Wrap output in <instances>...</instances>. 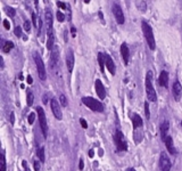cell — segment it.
<instances>
[{"label":"cell","instance_id":"obj_9","mask_svg":"<svg viewBox=\"0 0 182 171\" xmlns=\"http://www.w3.org/2000/svg\"><path fill=\"white\" fill-rule=\"evenodd\" d=\"M159 166H160V170L162 171H171V166H172V163H171V160L170 157L167 156L166 153H162L160 156H159Z\"/></svg>","mask_w":182,"mask_h":171},{"label":"cell","instance_id":"obj_36","mask_svg":"<svg viewBox=\"0 0 182 171\" xmlns=\"http://www.w3.org/2000/svg\"><path fill=\"white\" fill-rule=\"evenodd\" d=\"M41 30H42V21L39 18V24H38V35L41 34Z\"/></svg>","mask_w":182,"mask_h":171},{"label":"cell","instance_id":"obj_2","mask_svg":"<svg viewBox=\"0 0 182 171\" xmlns=\"http://www.w3.org/2000/svg\"><path fill=\"white\" fill-rule=\"evenodd\" d=\"M153 73L151 71H148L146 74V94H147V98L149 99V102H156L157 99V94L155 90L154 86H153V80H151Z\"/></svg>","mask_w":182,"mask_h":171},{"label":"cell","instance_id":"obj_8","mask_svg":"<svg viewBox=\"0 0 182 171\" xmlns=\"http://www.w3.org/2000/svg\"><path fill=\"white\" fill-rule=\"evenodd\" d=\"M112 12L114 17L116 19V22L118 24H124L125 22V17H124V14H123V10H122L121 6L117 5V4H114L112 7Z\"/></svg>","mask_w":182,"mask_h":171},{"label":"cell","instance_id":"obj_39","mask_svg":"<svg viewBox=\"0 0 182 171\" xmlns=\"http://www.w3.org/2000/svg\"><path fill=\"white\" fill-rule=\"evenodd\" d=\"M80 123H81V126H82L84 129L88 128V123H87V121H85L84 119H80Z\"/></svg>","mask_w":182,"mask_h":171},{"label":"cell","instance_id":"obj_5","mask_svg":"<svg viewBox=\"0 0 182 171\" xmlns=\"http://www.w3.org/2000/svg\"><path fill=\"white\" fill-rule=\"evenodd\" d=\"M38 112V119H39V123H40V128H41L42 135L43 137L47 138L48 136V126H47V118H46V113L42 107L38 106L37 107Z\"/></svg>","mask_w":182,"mask_h":171},{"label":"cell","instance_id":"obj_41","mask_svg":"<svg viewBox=\"0 0 182 171\" xmlns=\"http://www.w3.org/2000/svg\"><path fill=\"white\" fill-rule=\"evenodd\" d=\"M83 168H84V161L81 159V160H80V163H79V169L80 170H83Z\"/></svg>","mask_w":182,"mask_h":171},{"label":"cell","instance_id":"obj_7","mask_svg":"<svg viewBox=\"0 0 182 171\" xmlns=\"http://www.w3.org/2000/svg\"><path fill=\"white\" fill-rule=\"evenodd\" d=\"M52 22H54V17H52L51 10L47 9L45 12V23H46V31L47 34H54V26H52Z\"/></svg>","mask_w":182,"mask_h":171},{"label":"cell","instance_id":"obj_43","mask_svg":"<svg viewBox=\"0 0 182 171\" xmlns=\"http://www.w3.org/2000/svg\"><path fill=\"white\" fill-rule=\"evenodd\" d=\"M22 164H23L24 169H25V171H31V170H30V168L28 166V164H26V161H23V163H22Z\"/></svg>","mask_w":182,"mask_h":171},{"label":"cell","instance_id":"obj_35","mask_svg":"<svg viewBox=\"0 0 182 171\" xmlns=\"http://www.w3.org/2000/svg\"><path fill=\"white\" fill-rule=\"evenodd\" d=\"M40 163H41V162H39V161H35L33 163V168H34L35 171H40V169H41V164H40Z\"/></svg>","mask_w":182,"mask_h":171},{"label":"cell","instance_id":"obj_1","mask_svg":"<svg viewBox=\"0 0 182 171\" xmlns=\"http://www.w3.org/2000/svg\"><path fill=\"white\" fill-rule=\"evenodd\" d=\"M141 28H142V32H144V35L146 38V41H147L148 46H149V49L150 50H155L156 43H155V35L151 26L146 21H142L141 22Z\"/></svg>","mask_w":182,"mask_h":171},{"label":"cell","instance_id":"obj_44","mask_svg":"<svg viewBox=\"0 0 182 171\" xmlns=\"http://www.w3.org/2000/svg\"><path fill=\"white\" fill-rule=\"evenodd\" d=\"M42 102H43L45 104H47L48 103V98H47V96L46 95H43V99H42Z\"/></svg>","mask_w":182,"mask_h":171},{"label":"cell","instance_id":"obj_45","mask_svg":"<svg viewBox=\"0 0 182 171\" xmlns=\"http://www.w3.org/2000/svg\"><path fill=\"white\" fill-rule=\"evenodd\" d=\"M94 151H92V149H90V151H89V156L90 157H94Z\"/></svg>","mask_w":182,"mask_h":171},{"label":"cell","instance_id":"obj_18","mask_svg":"<svg viewBox=\"0 0 182 171\" xmlns=\"http://www.w3.org/2000/svg\"><path fill=\"white\" fill-rule=\"evenodd\" d=\"M132 123H133V128L137 129V128H141L142 127V124H144V121L141 119V116L139 114H132Z\"/></svg>","mask_w":182,"mask_h":171},{"label":"cell","instance_id":"obj_37","mask_svg":"<svg viewBox=\"0 0 182 171\" xmlns=\"http://www.w3.org/2000/svg\"><path fill=\"white\" fill-rule=\"evenodd\" d=\"M57 6H58V7L61 8V9H64V10H65L66 8H67L65 4H64V2H61V1H57Z\"/></svg>","mask_w":182,"mask_h":171},{"label":"cell","instance_id":"obj_32","mask_svg":"<svg viewBox=\"0 0 182 171\" xmlns=\"http://www.w3.org/2000/svg\"><path fill=\"white\" fill-rule=\"evenodd\" d=\"M59 99H61V106H64V107H66L67 106V99H66V97L64 95H61V97H59Z\"/></svg>","mask_w":182,"mask_h":171},{"label":"cell","instance_id":"obj_22","mask_svg":"<svg viewBox=\"0 0 182 171\" xmlns=\"http://www.w3.org/2000/svg\"><path fill=\"white\" fill-rule=\"evenodd\" d=\"M13 48H14V42H12V41H6V42L4 43V46H2V52H5V54H8Z\"/></svg>","mask_w":182,"mask_h":171},{"label":"cell","instance_id":"obj_23","mask_svg":"<svg viewBox=\"0 0 182 171\" xmlns=\"http://www.w3.org/2000/svg\"><path fill=\"white\" fill-rule=\"evenodd\" d=\"M37 155H38V157H39V160H40V162H41V163H43V162L46 161V155H45V147H43V146L39 147V149L37 151Z\"/></svg>","mask_w":182,"mask_h":171},{"label":"cell","instance_id":"obj_27","mask_svg":"<svg viewBox=\"0 0 182 171\" xmlns=\"http://www.w3.org/2000/svg\"><path fill=\"white\" fill-rule=\"evenodd\" d=\"M6 13L8 14L9 17H14L15 14H16V10H15L13 7H7V8H6Z\"/></svg>","mask_w":182,"mask_h":171},{"label":"cell","instance_id":"obj_49","mask_svg":"<svg viewBox=\"0 0 182 171\" xmlns=\"http://www.w3.org/2000/svg\"><path fill=\"white\" fill-rule=\"evenodd\" d=\"M181 126H182V121H181Z\"/></svg>","mask_w":182,"mask_h":171},{"label":"cell","instance_id":"obj_16","mask_svg":"<svg viewBox=\"0 0 182 171\" xmlns=\"http://www.w3.org/2000/svg\"><path fill=\"white\" fill-rule=\"evenodd\" d=\"M121 54L122 57H123V61L125 64L129 63V59H130V50H129V47L125 42H123L121 45Z\"/></svg>","mask_w":182,"mask_h":171},{"label":"cell","instance_id":"obj_11","mask_svg":"<svg viewBox=\"0 0 182 171\" xmlns=\"http://www.w3.org/2000/svg\"><path fill=\"white\" fill-rule=\"evenodd\" d=\"M74 62H75V57H74V52L72 49H68L67 50V54H66V66H67V70L70 73L73 72V69H74Z\"/></svg>","mask_w":182,"mask_h":171},{"label":"cell","instance_id":"obj_29","mask_svg":"<svg viewBox=\"0 0 182 171\" xmlns=\"http://www.w3.org/2000/svg\"><path fill=\"white\" fill-rule=\"evenodd\" d=\"M32 23H33V26L37 29L38 28V24H39V21H38V17L35 13H32Z\"/></svg>","mask_w":182,"mask_h":171},{"label":"cell","instance_id":"obj_40","mask_svg":"<svg viewBox=\"0 0 182 171\" xmlns=\"http://www.w3.org/2000/svg\"><path fill=\"white\" fill-rule=\"evenodd\" d=\"M10 123L12 124L15 123V113L14 112H12V113H10Z\"/></svg>","mask_w":182,"mask_h":171},{"label":"cell","instance_id":"obj_38","mask_svg":"<svg viewBox=\"0 0 182 171\" xmlns=\"http://www.w3.org/2000/svg\"><path fill=\"white\" fill-rule=\"evenodd\" d=\"M4 26H5L6 30H9L10 29V23L8 19H4Z\"/></svg>","mask_w":182,"mask_h":171},{"label":"cell","instance_id":"obj_3","mask_svg":"<svg viewBox=\"0 0 182 171\" xmlns=\"http://www.w3.org/2000/svg\"><path fill=\"white\" fill-rule=\"evenodd\" d=\"M33 59L35 62V65H37V71H38V75L40 78L41 81H45L47 79V74H46V67H45V63L42 61L41 56L39 52H33Z\"/></svg>","mask_w":182,"mask_h":171},{"label":"cell","instance_id":"obj_31","mask_svg":"<svg viewBox=\"0 0 182 171\" xmlns=\"http://www.w3.org/2000/svg\"><path fill=\"white\" fill-rule=\"evenodd\" d=\"M15 35H16L17 38H21V37H22V28H21V26H16V28H15Z\"/></svg>","mask_w":182,"mask_h":171},{"label":"cell","instance_id":"obj_4","mask_svg":"<svg viewBox=\"0 0 182 171\" xmlns=\"http://www.w3.org/2000/svg\"><path fill=\"white\" fill-rule=\"evenodd\" d=\"M82 103H83L88 109L94 112H104V105L103 103H100L99 100L94 99L92 97H83L82 98Z\"/></svg>","mask_w":182,"mask_h":171},{"label":"cell","instance_id":"obj_13","mask_svg":"<svg viewBox=\"0 0 182 171\" xmlns=\"http://www.w3.org/2000/svg\"><path fill=\"white\" fill-rule=\"evenodd\" d=\"M94 88H96V92H97V95L100 99L103 100L105 99V97H106V90H105V87H104L103 82L97 79V80L94 81Z\"/></svg>","mask_w":182,"mask_h":171},{"label":"cell","instance_id":"obj_33","mask_svg":"<svg viewBox=\"0 0 182 171\" xmlns=\"http://www.w3.org/2000/svg\"><path fill=\"white\" fill-rule=\"evenodd\" d=\"M34 120H35V113H33V112H32V113H30V115H28V123L33 124Z\"/></svg>","mask_w":182,"mask_h":171},{"label":"cell","instance_id":"obj_10","mask_svg":"<svg viewBox=\"0 0 182 171\" xmlns=\"http://www.w3.org/2000/svg\"><path fill=\"white\" fill-rule=\"evenodd\" d=\"M50 109H51L52 114L55 115V118H56L57 120L63 119V113H61V105H59V103L57 102V99L52 98V99L50 100Z\"/></svg>","mask_w":182,"mask_h":171},{"label":"cell","instance_id":"obj_25","mask_svg":"<svg viewBox=\"0 0 182 171\" xmlns=\"http://www.w3.org/2000/svg\"><path fill=\"white\" fill-rule=\"evenodd\" d=\"M33 102H34V95H33L32 91H28V95H26V104H28V106H32Z\"/></svg>","mask_w":182,"mask_h":171},{"label":"cell","instance_id":"obj_12","mask_svg":"<svg viewBox=\"0 0 182 171\" xmlns=\"http://www.w3.org/2000/svg\"><path fill=\"white\" fill-rule=\"evenodd\" d=\"M172 94H173V97H174V99L179 102V100L181 99V96H182V86L181 83L179 82V81H174V83H173V87H172Z\"/></svg>","mask_w":182,"mask_h":171},{"label":"cell","instance_id":"obj_34","mask_svg":"<svg viewBox=\"0 0 182 171\" xmlns=\"http://www.w3.org/2000/svg\"><path fill=\"white\" fill-rule=\"evenodd\" d=\"M57 19L59 21V22H64V19H65V15L63 14L61 12H57Z\"/></svg>","mask_w":182,"mask_h":171},{"label":"cell","instance_id":"obj_6","mask_svg":"<svg viewBox=\"0 0 182 171\" xmlns=\"http://www.w3.org/2000/svg\"><path fill=\"white\" fill-rule=\"evenodd\" d=\"M114 142H115V146L120 152H125L127 151V144H126L125 139H124V135L122 131L116 130L115 135H114Z\"/></svg>","mask_w":182,"mask_h":171},{"label":"cell","instance_id":"obj_19","mask_svg":"<svg viewBox=\"0 0 182 171\" xmlns=\"http://www.w3.org/2000/svg\"><path fill=\"white\" fill-rule=\"evenodd\" d=\"M168 128H170V126H168V121H163L162 124H160V135H162L163 140L168 136L167 135Z\"/></svg>","mask_w":182,"mask_h":171},{"label":"cell","instance_id":"obj_48","mask_svg":"<svg viewBox=\"0 0 182 171\" xmlns=\"http://www.w3.org/2000/svg\"><path fill=\"white\" fill-rule=\"evenodd\" d=\"M84 2H85V4H89V2H90V0H84Z\"/></svg>","mask_w":182,"mask_h":171},{"label":"cell","instance_id":"obj_24","mask_svg":"<svg viewBox=\"0 0 182 171\" xmlns=\"http://www.w3.org/2000/svg\"><path fill=\"white\" fill-rule=\"evenodd\" d=\"M54 43H55V37H54V34L48 35L47 48L49 49V50H52V48H54Z\"/></svg>","mask_w":182,"mask_h":171},{"label":"cell","instance_id":"obj_20","mask_svg":"<svg viewBox=\"0 0 182 171\" xmlns=\"http://www.w3.org/2000/svg\"><path fill=\"white\" fill-rule=\"evenodd\" d=\"M98 63L100 66V71L104 73V69H105V54L104 52H99L98 54Z\"/></svg>","mask_w":182,"mask_h":171},{"label":"cell","instance_id":"obj_30","mask_svg":"<svg viewBox=\"0 0 182 171\" xmlns=\"http://www.w3.org/2000/svg\"><path fill=\"white\" fill-rule=\"evenodd\" d=\"M1 171H6V159L5 154L1 155Z\"/></svg>","mask_w":182,"mask_h":171},{"label":"cell","instance_id":"obj_26","mask_svg":"<svg viewBox=\"0 0 182 171\" xmlns=\"http://www.w3.org/2000/svg\"><path fill=\"white\" fill-rule=\"evenodd\" d=\"M145 114H146V119H150V109H149V103L145 102Z\"/></svg>","mask_w":182,"mask_h":171},{"label":"cell","instance_id":"obj_21","mask_svg":"<svg viewBox=\"0 0 182 171\" xmlns=\"http://www.w3.org/2000/svg\"><path fill=\"white\" fill-rule=\"evenodd\" d=\"M57 61H58V52H51V57H50V66H51V69L56 67Z\"/></svg>","mask_w":182,"mask_h":171},{"label":"cell","instance_id":"obj_14","mask_svg":"<svg viewBox=\"0 0 182 171\" xmlns=\"http://www.w3.org/2000/svg\"><path fill=\"white\" fill-rule=\"evenodd\" d=\"M105 65L107 67V70L109 71V73L114 75L115 74V70H116V67H115V63L113 61V58L108 54H105Z\"/></svg>","mask_w":182,"mask_h":171},{"label":"cell","instance_id":"obj_28","mask_svg":"<svg viewBox=\"0 0 182 171\" xmlns=\"http://www.w3.org/2000/svg\"><path fill=\"white\" fill-rule=\"evenodd\" d=\"M23 29L26 32H30L31 31V22L30 21H25L23 24Z\"/></svg>","mask_w":182,"mask_h":171},{"label":"cell","instance_id":"obj_47","mask_svg":"<svg viewBox=\"0 0 182 171\" xmlns=\"http://www.w3.org/2000/svg\"><path fill=\"white\" fill-rule=\"evenodd\" d=\"M126 171H135V170H134V169H132V168H131V169H127Z\"/></svg>","mask_w":182,"mask_h":171},{"label":"cell","instance_id":"obj_17","mask_svg":"<svg viewBox=\"0 0 182 171\" xmlns=\"http://www.w3.org/2000/svg\"><path fill=\"white\" fill-rule=\"evenodd\" d=\"M159 86H162L164 88H167L168 87V73L166 71H162L159 74L158 78Z\"/></svg>","mask_w":182,"mask_h":171},{"label":"cell","instance_id":"obj_15","mask_svg":"<svg viewBox=\"0 0 182 171\" xmlns=\"http://www.w3.org/2000/svg\"><path fill=\"white\" fill-rule=\"evenodd\" d=\"M164 144H165V146L167 148L168 153H171V154H177V149L174 147V145H173V138L168 135L167 137L164 139Z\"/></svg>","mask_w":182,"mask_h":171},{"label":"cell","instance_id":"obj_46","mask_svg":"<svg viewBox=\"0 0 182 171\" xmlns=\"http://www.w3.org/2000/svg\"><path fill=\"white\" fill-rule=\"evenodd\" d=\"M32 82H33V81H32V78L28 75V83H30V85H31Z\"/></svg>","mask_w":182,"mask_h":171},{"label":"cell","instance_id":"obj_42","mask_svg":"<svg viewBox=\"0 0 182 171\" xmlns=\"http://www.w3.org/2000/svg\"><path fill=\"white\" fill-rule=\"evenodd\" d=\"M71 33H72V37H75V35H76V29H75L74 26L71 28Z\"/></svg>","mask_w":182,"mask_h":171}]
</instances>
